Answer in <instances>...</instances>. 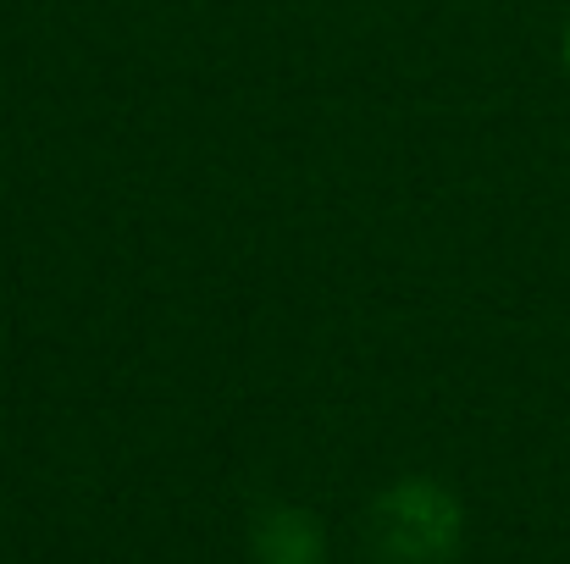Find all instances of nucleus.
I'll return each instance as SVG.
<instances>
[{
    "label": "nucleus",
    "mask_w": 570,
    "mask_h": 564,
    "mask_svg": "<svg viewBox=\"0 0 570 564\" xmlns=\"http://www.w3.org/2000/svg\"><path fill=\"white\" fill-rule=\"evenodd\" d=\"M560 56H566V72H570V22H566V39H560Z\"/></svg>",
    "instance_id": "1"
}]
</instances>
